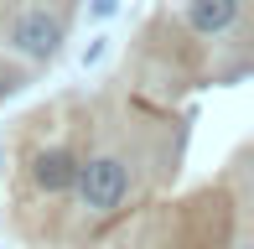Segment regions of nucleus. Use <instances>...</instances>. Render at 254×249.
Segmentation results:
<instances>
[{
	"instance_id": "f03ea898",
	"label": "nucleus",
	"mask_w": 254,
	"mask_h": 249,
	"mask_svg": "<svg viewBox=\"0 0 254 249\" xmlns=\"http://www.w3.org/2000/svg\"><path fill=\"white\" fill-rule=\"evenodd\" d=\"M94 16H114V0H94Z\"/></svg>"
},
{
	"instance_id": "f257e3e1",
	"label": "nucleus",
	"mask_w": 254,
	"mask_h": 249,
	"mask_svg": "<svg viewBox=\"0 0 254 249\" xmlns=\"http://www.w3.org/2000/svg\"><path fill=\"white\" fill-rule=\"evenodd\" d=\"M244 5L249 0H182L177 21L197 42H223V37H244Z\"/></svg>"
}]
</instances>
